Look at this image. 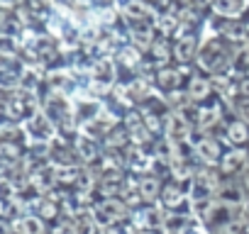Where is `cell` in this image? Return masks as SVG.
Wrapping results in <instances>:
<instances>
[{
  "label": "cell",
  "instance_id": "obj_1",
  "mask_svg": "<svg viewBox=\"0 0 249 234\" xmlns=\"http://www.w3.org/2000/svg\"><path fill=\"white\" fill-rule=\"evenodd\" d=\"M237 49L239 47L230 44L225 37H220L215 32L213 37H205L200 42V49H198V56H196V68L208 73V76H222V73L232 71Z\"/></svg>",
  "mask_w": 249,
  "mask_h": 234
},
{
  "label": "cell",
  "instance_id": "obj_2",
  "mask_svg": "<svg viewBox=\"0 0 249 234\" xmlns=\"http://www.w3.org/2000/svg\"><path fill=\"white\" fill-rule=\"evenodd\" d=\"M200 32L196 30V27H183L174 39H171V44H174V64H178V66H191V64H196V56H198V49H200Z\"/></svg>",
  "mask_w": 249,
  "mask_h": 234
},
{
  "label": "cell",
  "instance_id": "obj_3",
  "mask_svg": "<svg viewBox=\"0 0 249 234\" xmlns=\"http://www.w3.org/2000/svg\"><path fill=\"white\" fill-rule=\"evenodd\" d=\"M186 81H188V73H186V66H178V64H164V66H157L154 76H152V83L171 95V93H178L186 88Z\"/></svg>",
  "mask_w": 249,
  "mask_h": 234
},
{
  "label": "cell",
  "instance_id": "obj_4",
  "mask_svg": "<svg viewBox=\"0 0 249 234\" xmlns=\"http://www.w3.org/2000/svg\"><path fill=\"white\" fill-rule=\"evenodd\" d=\"M191 132H193V122L191 117H186V112L181 110H169L166 117H164V134H166V142L169 144H186L191 139Z\"/></svg>",
  "mask_w": 249,
  "mask_h": 234
},
{
  "label": "cell",
  "instance_id": "obj_5",
  "mask_svg": "<svg viewBox=\"0 0 249 234\" xmlns=\"http://www.w3.org/2000/svg\"><path fill=\"white\" fill-rule=\"evenodd\" d=\"M127 217V205L122 198H105L93 207V224L95 227H107V224H117Z\"/></svg>",
  "mask_w": 249,
  "mask_h": 234
},
{
  "label": "cell",
  "instance_id": "obj_6",
  "mask_svg": "<svg viewBox=\"0 0 249 234\" xmlns=\"http://www.w3.org/2000/svg\"><path fill=\"white\" fill-rule=\"evenodd\" d=\"M222 98H213V100H208V102H203V105H196V120H193V127L198 130V132H210L213 127H217L220 122H222V115H225V110H222V102H220Z\"/></svg>",
  "mask_w": 249,
  "mask_h": 234
},
{
  "label": "cell",
  "instance_id": "obj_7",
  "mask_svg": "<svg viewBox=\"0 0 249 234\" xmlns=\"http://www.w3.org/2000/svg\"><path fill=\"white\" fill-rule=\"evenodd\" d=\"M186 95L191 98V102H196V105H203V102H208V100H213V95H215V85H213V78L208 76V73H203V71H191L188 73V81H186Z\"/></svg>",
  "mask_w": 249,
  "mask_h": 234
},
{
  "label": "cell",
  "instance_id": "obj_8",
  "mask_svg": "<svg viewBox=\"0 0 249 234\" xmlns=\"http://www.w3.org/2000/svg\"><path fill=\"white\" fill-rule=\"evenodd\" d=\"M120 15L124 17V22L147 20V22L157 25L159 10H157V5L152 3V0H122L120 3Z\"/></svg>",
  "mask_w": 249,
  "mask_h": 234
},
{
  "label": "cell",
  "instance_id": "obj_9",
  "mask_svg": "<svg viewBox=\"0 0 249 234\" xmlns=\"http://www.w3.org/2000/svg\"><path fill=\"white\" fill-rule=\"evenodd\" d=\"M217 20L220 22L215 25V32L220 37H225L234 47H249V20H244V17H237V20L217 17Z\"/></svg>",
  "mask_w": 249,
  "mask_h": 234
},
{
  "label": "cell",
  "instance_id": "obj_10",
  "mask_svg": "<svg viewBox=\"0 0 249 234\" xmlns=\"http://www.w3.org/2000/svg\"><path fill=\"white\" fill-rule=\"evenodd\" d=\"M215 17L222 20H237V17H247L249 13V0H213V10Z\"/></svg>",
  "mask_w": 249,
  "mask_h": 234
},
{
  "label": "cell",
  "instance_id": "obj_11",
  "mask_svg": "<svg viewBox=\"0 0 249 234\" xmlns=\"http://www.w3.org/2000/svg\"><path fill=\"white\" fill-rule=\"evenodd\" d=\"M193 154L205 164V166H215V164H220V159H222V149H220V144L213 139V137H200V139H196L193 142Z\"/></svg>",
  "mask_w": 249,
  "mask_h": 234
},
{
  "label": "cell",
  "instance_id": "obj_12",
  "mask_svg": "<svg viewBox=\"0 0 249 234\" xmlns=\"http://www.w3.org/2000/svg\"><path fill=\"white\" fill-rule=\"evenodd\" d=\"M225 139L230 147H247L249 144V122H244L242 117H230L225 122Z\"/></svg>",
  "mask_w": 249,
  "mask_h": 234
},
{
  "label": "cell",
  "instance_id": "obj_13",
  "mask_svg": "<svg viewBox=\"0 0 249 234\" xmlns=\"http://www.w3.org/2000/svg\"><path fill=\"white\" fill-rule=\"evenodd\" d=\"M217 166H220V171L227 173V176H239V173L247 171V154H244L239 147H230V149L222 154V159H220Z\"/></svg>",
  "mask_w": 249,
  "mask_h": 234
},
{
  "label": "cell",
  "instance_id": "obj_14",
  "mask_svg": "<svg viewBox=\"0 0 249 234\" xmlns=\"http://www.w3.org/2000/svg\"><path fill=\"white\" fill-rule=\"evenodd\" d=\"M215 198L222 205H227L230 210H239L247 202V188L244 185H237V183H225V185L217 188V195Z\"/></svg>",
  "mask_w": 249,
  "mask_h": 234
},
{
  "label": "cell",
  "instance_id": "obj_15",
  "mask_svg": "<svg viewBox=\"0 0 249 234\" xmlns=\"http://www.w3.org/2000/svg\"><path fill=\"white\" fill-rule=\"evenodd\" d=\"M115 76H117L115 61L112 59H98V64L93 68V83L105 90V88H110L115 83Z\"/></svg>",
  "mask_w": 249,
  "mask_h": 234
},
{
  "label": "cell",
  "instance_id": "obj_16",
  "mask_svg": "<svg viewBox=\"0 0 249 234\" xmlns=\"http://www.w3.org/2000/svg\"><path fill=\"white\" fill-rule=\"evenodd\" d=\"M161 183H159V178L157 176H152V173H144L140 181H137V193H140V198L144 200V202H157L159 200V195H161Z\"/></svg>",
  "mask_w": 249,
  "mask_h": 234
},
{
  "label": "cell",
  "instance_id": "obj_17",
  "mask_svg": "<svg viewBox=\"0 0 249 234\" xmlns=\"http://www.w3.org/2000/svg\"><path fill=\"white\" fill-rule=\"evenodd\" d=\"M159 202H161L166 210H174V212H176V210L186 202V193H183V188H181L178 183H166V185L161 188Z\"/></svg>",
  "mask_w": 249,
  "mask_h": 234
},
{
  "label": "cell",
  "instance_id": "obj_18",
  "mask_svg": "<svg viewBox=\"0 0 249 234\" xmlns=\"http://www.w3.org/2000/svg\"><path fill=\"white\" fill-rule=\"evenodd\" d=\"M15 229H18L20 234H47L44 217H39V215H22V217L15 222Z\"/></svg>",
  "mask_w": 249,
  "mask_h": 234
},
{
  "label": "cell",
  "instance_id": "obj_19",
  "mask_svg": "<svg viewBox=\"0 0 249 234\" xmlns=\"http://www.w3.org/2000/svg\"><path fill=\"white\" fill-rule=\"evenodd\" d=\"M54 183H59V178H56V168L44 166V168H39V171L35 173V185H37V190L47 193Z\"/></svg>",
  "mask_w": 249,
  "mask_h": 234
},
{
  "label": "cell",
  "instance_id": "obj_20",
  "mask_svg": "<svg viewBox=\"0 0 249 234\" xmlns=\"http://www.w3.org/2000/svg\"><path fill=\"white\" fill-rule=\"evenodd\" d=\"M120 188H122V176H120V173H105V176H103V181H100L103 195L112 198V195L120 193Z\"/></svg>",
  "mask_w": 249,
  "mask_h": 234
},
{
  "label": "cell",
  "instance_id": "obj_21",
  "mask_svg": "<svg viewBox=\"0 0 249 234\" xmlns=\"http://www.w3.org/2000/svg\"><path fill=\"white\" fill-rule=\"evenodd\" d=\"M76 151H78V156H81L86 164H88V161H93V159L98 156V149H95V144H93V139H90V137H78Z\"/></svg>",
  "mask_w": 249,
  "mask_h": 234
},
{
  "label": "cell",
  "instance_id": "obj_22",
  "mask_svg": "<svg viewBox=\"0 0 249 234\" xmlns=\"http://www.w3.org/2000/svg\"><path fill=\"white\" fill-rule=\"evenodd\" d=\"M78 176H81V168H78V166H59V168H56L59 183H76Z\"/></svg>",
  "mask_w": 249,
  "mask_h": 234
},
{
  "label": "cell",
  "instance_id": "obj_23",
  "mask_svg": "<svg viewBox=\"0 0 249 234\" xmlns=\"http://www.w3.org/2000/svg\"><path fill=\"white\" fill-rule=\"evenodd\" d=\"M232 110L237 112V117H242L244 122H249V98L237 95V98L232 100Z\"/></svg>",
  "mask_w": 249,
  "mask_h": 234
},
{
  "label": "cell",
  "instance_id": "obj_24",
  "mask_svg": "<svg viewBox=\"0 0 249 234\" xmlns=\"http://www.w3.org/2000/svg\"><path fill=\"white\" fill-rule=\"evenodd\" d=\"M59 215V207L49 200V198H42L39 200V217H44V219H54Z\"/></svg>",
  "mask_w": 249,
  "mask_h": 234
},
{
  "label": "cell",
  "instance_id": "obj_25",
  "mask_svg": "<svg viewBox=\"0 0 249 234\" xmlns=\"http://www.w3.org/2000/svg\"><path fill=\"white\" fill-rule=\"evenodd\" d=\"M56 234H78V227L73 219H64L59 227H56Z\"/></svg>",
  "mask_w": 249,
  "mask_h": 234
},
{
  "label": "cell",
  "instance_id": "obj_26",
  "mask_svg": "<svg viewBox=\"0 0 249 234\" xmlns=\"http://www.w3.org/2000/svg\"><path fill=\"white\" fill-rule=\"evenodd\" d=\"M237 95H244V98H249V73L237 78Z\"/></svg>",
  "mask_w": 249,
  "mask_h": 234
},
{
  "label": "cell",
  "instance_id": "obj_27",
  "mask_svg": "<svg viewBox=\"0 0 249 234\" xmlns=\"http://www.w3.org/2000/svg\"><path fill=\"white\" fill-rule=\"evenodd\" d=\"M98 234H127L122 227H120V222L117 224H107V227H98Z\"/></svg>",
  "mask_w": 249,
  "mask_h": 234
},
{
  "label": "cell",
  "instance_id": "obj_28",
  "mask_svg": "<svg viewBox=\"0 0 249 234\" xmlns=\"http://www.w3.org/2000/svg\"><path fill=\"white\" fill-rule=\"evenodd\" d=\"M242 185H244V188L249 190V168L244 171V178H242Z\"/></svg>",
  "mask_w": 249,
  "mask_h": 234
},
{
  "label": "cell",
  "instance_id": "obj_29",
  "mask_svg": "<svg viewBox=\"0 0 249 234\" xmlns=\"http://www.w3.org/2000/svg\"><path fill=\"white\" fill-rule=\"evenodd\" d=\"M183 234H203V232H198V229H186Z\"/></svg>",
  "mask_w": 249,
  "mask_h": 234
},
{
  "label": "cell",
  "instance_id": "obj_30",
  "mask_svg": "<svg viewBox=\"0 0 249 234\" xmlns=\"http://www.w3.org/2000/svg\"><path fill=\"white\" fill-rule=\"evenodd\" d=\"M144 234H164V232H157V229H147Z\"/></svg>",
  "mask_w": 249,
  "mask_h": 234
},
{
  "label": "cell",
  "instance_id": "obj_31",
  "mask_svg": "<svg viewBox=\"0 0 249 234\" xmlns=\"http://www.w3.org/2000/svg\"><path fill=\"white\" fill-rule=\"evenodd\" d=\"M247 20H249V17H247Z\"/></svg>",
  "mask_w": 249,
  "mask_h": 234
}]
</instances>
